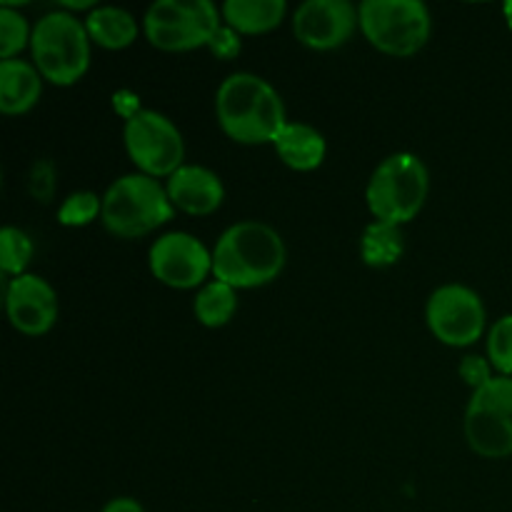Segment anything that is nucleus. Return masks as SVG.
<instances>
[{
  "mask_svg": "<svg viewBox=\"0 0 512 512\" xmlns=\"http://www.w3.org/2000/svg\"><path fill=\"white\" fill-rule=\"evenodd\" d=\"M403 255V238H400L398 225L375 223L365 230L363 238V258L368 265H393Z\"/></svg>",
  "mask_w": 512,
  "mask_h": 512,
  "instance_id": "20",
  "label": "nucleus"
},
{
  "mask_svg": "<svg viewBox=\"0 0 512 512\" xmlns=\"http://www.w3.org/2000/svg\"><path fill=\"white\" fill-rule=\"evenodd\" d=\"M28 23L20 13H15L10 5L0 8V58L13 60L15 53L25 48V43L30 40Z\"/></svg>",
  "mask_w": 512,
  "mask_h": 512,
  "instance_id": "22",
  "label": "nucleus"
},
{
  "mask_svg": "<svg viewBox=\"0 0 512 512\" xmlns=\"http://www.w3.org/2000/svg\"><path fill=\"white\" fill-rule=\"evenodd\" d=\"M125 150L130 160L150 178L173 175L183 168L185 143L180 130L155 110H138L125 123Z\"/></svg>",
  "mask_w": 512,
  "mask_h": 512,
  "instance_id": "9",
  "label": "nucleus"
},
{
  "mask_svg": "<svg viewBox=\"0 0 512 512\" xmlns=\"http://www.w3.org/2000/svg\"><path fill=\"white\" fill-rule=\"evenodd\" d=\"M43 75L25 60H3L0 63V110L5 115L28 113L40 100Z\"/></svg>",
  "mask_w": 512,
  "mask_h": 512,
  "instance_id": "15",
  "label": "nucleus"
},
{
  "mask_svg": "<svg viewBox=\"0 0 512 512\" xmlns=\"http://www.w3.org/2000/svg\"><path fill=\"white\" fill-rule=\"evenodd\" d=\"M100 512H145V510H143V505L138 503V500L115 498V500H110V503L105 505V508Z\"/></svg>",
  "mask_w": 512,
  "mask_h": 512,
  "instance_id": "27",
  "label": "nucleus"
},
{
  "mask_svg": "<svg viewBox=\"0 0 512 512\" xmlns=\"http://www.w3.org/2000/svg\"><path fill=\"white\" fill-rule=\"evenodd\" d=\"M210 48H213L218 55H235L238 53V40H235V35L230 33V30L220 28V33L215 35V40Z\"/></svg>",
  "mask_w": 512,
  "mask_h": 512,
  "instance_id": "26",
  "label": "nucleus"
},
{
  "mask_svg": "<svg viewBox=\"0 0 512 512\" xmlns=\"http://www.w3.org/2000/svg\"><path fill=\"white\" fill-rule=\"evenodd\" d=\"M273 145L280 160L300 173L315 170L325 160V138L313 125L288 123Z\"/></svg>",
  "mask_w": 512,
  "mask_h": 512,
  "instance_id": "16",
  "label": "nucleus"
},
{
  "mask_svg": "<svg viewBox=\"0 0 512 512\" xmlns=\"http://www.w3.org/2000/svg\"><path fill=\"white\" fill-rule=\"evenodd\" d=\"M358 25V10L348 0H308L293 15V33L313 50H333L348 43Z\"/></svg>",
  "mask_w": 512,
  "mask_h": 512,
  "instance_id": "12",
  "label": "nucleus"
},
{
  "mask_svg": "<svg viewBox=\"0 0 512 512\" xmlns=\"http://www.w3.org/2000/svg\"><path fill=\"white\" fill-rule=\"evenodd\" d=\"M30 258H33V243H30L28 235L23 230L3 228L0 233V268H3L5 275H25V268H28Z\"/></svg>",
  "mask_w": 512,
  "mask_h": 512,
  "instance_id": "21",
  "label": "nucleus"
},
{
  "mask_svg": "<svg viewBox=\"0 0 512 512\" xmlns=\"http://www.w3.org/2000/svg\"><path fill=\"white\" fill-rule=\"evenodd\" d=\"M215 113L225 135L245 145L275 143L288 125L280 95L253 73H235L220 85Z\"/></svg>",
  "mask_w": 512,
  "mask_h": 512,
  "instance_id": "1",
  "label": "nucleus"
},
{
  "mask_svg": "<svg viewBox=\"0 0 512 512\" xmlns=\"http://www.w3.org/2000/svg\"><path fill=\"white\" fill-rule=\"evenodd\" d=\"M168 198L173 208L188 215H210L223 205L225 188L218 175L200 165H183L168 180Z\"/></svg>",
  "mask_w": 512,
  "mask_h": 512,
  "instance_id": "14",
  "label": "nucleus"
},
{
  "mask_svg": "<svg viewBox=\"0 0 512 512\" xmlns=\"http://www.w3.org/2000/svg\"><path fill=\"white\" fill-rule=\"evenodd\" d=\"M143 28L155 48L178 53L213 45L220 18L210 0H158L145 13Z\"/></svg>",
  "mask_w": 512,
  "mask_h": 512,
  "instance_id": "7",
  "label": "nucleus"
},
{
  "mask_svg": "<svg viewBox=\"0 0 512 512\" xmlns=\"http://www.w3.org/2000/svg\"><path fill=\"white\" fill-rule=\"evenodd\" d=\"M38 73L53 85H73L90 65V35L70 13H50L38 20L30 35Z\"/></svg>",
  "mask_w": 512,
  "mask_h": 512,
  "instance_id": "5",
  "label": "nucleus"
},
{
  "mask_svg": "<svg viewBox=\"0 0 512 512\" xmlns=\"http://www.w3.org/2000/svg\"><path fill=\"white\" fill-rule=\"evenodd\" d=\"M505 20H508V25L512 28V0L510 3H505Z\"/></svg>",
  "mask_w": 512,
  "mask_h": 512,
  "instance_id": "28",
  "label": "nucleus"
},
{
  "mask_svg": "<svg viewBox=\"0 0 512 512\" xmlns=\"http://www.w3.org/2000/svg\"><path fill=\"white\" fill-rule=\"evenodd\" d=\"M5 308L15 330L25 335H43L58 320L55 290L38 275H18L5 290Z\"/></svg>",
  "mask_w": 512,
  "mask_h": 512,
  "instance_id": "13",
  "label": "nucleus"
},
{
  "mask_svg": "<svg viewBox=\"0 0 512 512\" xmlns=\"http://www.w3.org/2000/svg\"><path fill=\"white\" fill-rule=\"evenodd\" d=\"M85 30H88L90 40L108 50L128 48L138 38V23L123 8H95L85 18Z\"/></svg>",
  "mask_w": 512,
  "mask_h": 512,
  "instance_id": "18",
  "label": "nucleus"
},
{
  "mask_svg": "<svg viewBox=\"0 0 512 512\" xmlns=\"http://www.w3.org/2000/svg\"><path fill=\"white\" fill-rule=\"evenodd\" d=\"M100 213H103V200L90 190H83V193H73L60 205L58 220L68 228H78V225L93 223Z\"/></svg>",
  "mask_w": 512,
  "mask_h": 512,
  "instance_id": "23",
  "label": "nucleus"
},
{
  "mask_svg": "<svg viewBox=\"0 0 512 512\" xmlns=\"http://www.w3.org/2000/svg\"><path fill=\"white\" fill-rule=\"evenodd\" d=\"M168 190L150 175H123L103 195L105 228L118 238H140L173 218Z\"/></svg>",
  "mask_w": 512,
  "mask_h": 512,
  "instance_id": "3",
  "label": "nucleus"
},
{
  "mask_svg": "<svg viewBox=\"0 0 512 512\" xmlns=\"http://www.w3.org/2000/svg\"><path fill=\"white\" fill-rule=\"evenodd\" d=\"M235 308H238L235 288H230L228 283H220V280L203 285V290L195 298V318L205 328H223L235 315Z\"/></svg>",
  "mask_w": 512,
  "mask_h": 512,
  "instance_id": "19",
  "label": "nucleus"
},
{
  "mask_svg": "<svg viewBox=\"0 0 512 512\" xmlns=\"http://www.w3.org/2000/svg\"><path fill=\"white\" fill-rule=\"evenodd\" d=\"M465 438L483 458L512 455V378L498 375L475 390L465 413Z\"/></svg>",
  "mask_w": 512,
  "mask_h": 512,
  "instance_id": "8",
  "label": "nucleus"
},
{
  "mask_svg": "<svg viewBox=\"0 0 512 512\" xmlns=\"http://www.w3.org/2000/svg\"><path fill=\"white\" fill-rule=\"evenodd\" d=\"M488 358L500 375L512 378V315L500 318L490 330Z\"/></svg>",
  "mask_w": 512,
  "mask_h": 512,
  "instance_id": "24",
  "label": "nucleus"
},
{
  "mask_svg": "<svg viewBox=\"0 0 512 512\" xmlns=\"http://www.w3.org/2000/svg\"><path fill=\"white\" fill-rule=\"evenodd\" d=\"M428 168L418 155L398 153L375 168L368 183V208L378 223L403 225L413 220L428 198Z\"/></svg>",
  "mask_w": 512,
  "mask_h": 512,
  "instance_id": "4",
  "label": "nucleus"
},
{
  "mask_svg": "<svg viewBox=\"0 0 512 512\" xmlns=\"http://www.w3.org/2000/svg\"><path fill=\"white\" fill-rule=\"evenodd\" d=\"M358 23L373 48L398 58L418 53L430 38V13L420 0H365Z\"/></svg>",
  "mask_w": 512,
  "mask_h": 512,
  "instance_id": "6",
  "label": "nucleus"
},
{
  "mask_svg": "<svg viewBox=\"0 0 512 512\" xmlns=\"http://www.w3.org/2000/svg\"><path fill=\"white\" fill-rule=\"evenodd\" d=\"M425 315L435 338L450 348L473 345L485 330L483 300L465 285H443L435 290Z\"/></svg>",
  "mask_w": 512,
  "mask_h": 512,
  "instance_id": "10",
  "label": "nucleus"
},
{
  "mask_svg": "<svg viewBox=\"0 0 512 512\" xmlns=\"http://www.w3.org/2000/svg\"><path fill=\"white\" fill-rule=\"evenodd\" d=\"M460 375L473 385V390L483 388L485 383L493 380V375H490V365L485 363L483 358H465L463 365H460Z\"/></svg>",
  "mask_w": 512,
  "mask_h": 512,
  "instance_id": "25",
  "label": "nucleus"
},
{
  "mask_svg": "<svg viewBox=\"0 0 512 512\" xmlns=\"http://www.w3.org/2000/svg\"><path fill=\"white\" fill-rule=\"evenodd\" d=\"M223 18L238 33H268L283 23L285 3L283 0H228L223 5Z\"/></svg>",
  "mask_w": 512,
  "mask_h": 512,
  "instance_id": "17",
  "label": "nucleus"
},
{
  "mask_svg": "<svg viewBox=\"0 0 512 512\" xmlns=\"http://www.w3.org/2000/svg\"><path fill=\"white\" fill-rule=\"evenodd\" d=\"M150 270L168 288H198L213 273V255L188 233H168L150 248Z\"/></svg>",
  "mask_w": 512,
  "mask_h": 512,
  "instance_id": "11",
  "label": "nucleus"
},
{
  "mask_svg": "<svg viewBox=\"0 0 512 512\" xmlns=\"http://www.w3.org/2000/svg\"><path fill=\"white\" fill-rule=\"evenodd\" d=\"M285 265V243L270 225L245 220L220 235L213 250V275L230 288H258L278 278Z\"/></svg>",
  "mask_w": 512,
  "mask_h": 512,
  "instance_id": "2",
  "label": "nucleus"
}]
</instances>
